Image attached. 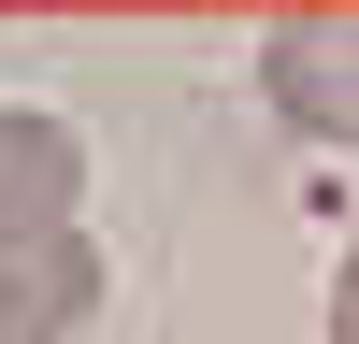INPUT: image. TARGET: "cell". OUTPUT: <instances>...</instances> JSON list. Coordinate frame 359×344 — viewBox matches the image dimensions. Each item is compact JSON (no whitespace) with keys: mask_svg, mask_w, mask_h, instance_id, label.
I'll return each mask as SVG.
<instances>
[{"mask_svg":"<svg viewBox=\"0 0 359 344\" xmlns=\"http://www.w3.org/2000/svg\"><path fill=\"white\" fill-rule=\"evenodd\" d=\"M259 101L316 143H359V15H287L259 43Z\"/></svg>","mask_w":359,"mask_h":344,"instance_id":"obj_1","label":"cell"},{"mask_svg":"<svg viewBox=\"0 0 359 344\" xmlns=\"http://www.w3.org/2000/svg\"><path fill=\"white\" fill-rule=\"evenodd\" d=\"M101 244L86 229H15L0 244V344H72L86 315H101Z\"/></svg>","mask_w":359,"mask_h":344,"instance_id":"obj_2","label":"cell"},{"mask_svg":"<svg viewBox=\"0 0 359 344\" xmlns=\"http://www.w3.org/2000/svg\"><path fill=\"white\" fill-rule=\"evenodd\" d=\"M72 201H86V143L57 129V115L0 101V244H15V229H72Z\"/></svg>","mask_w":359,"mask_h":344,"instance_id":"obj_3","label":"cell"},{"mask_svg":"<svg viewBox=\"0 0 359 344\" xmlns=\"http://www.w3.org/2000/svg\"><path fill=\"white\" fill-rule=\"evenodd\" d=\"M331 344H359V244H345V273H331Z\"/></svg>","mask_w":359,"mask_h":344,"instance_id":"obj_4","label":"cell"}]
</instances>
